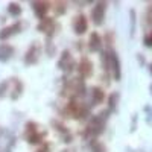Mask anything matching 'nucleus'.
Returning <instances> with one entry per match:
<instances>
[{"mask_svg":"<svg viewBox=\"0 0 152 152\" xmlns=\"http://www.w3.org/2000/svg\"><path fill=\"white\" fill-rule=\"evenodd\" d=\"M108 113L110 111H102L100 114L94 116L90 122H88L87 128H85V137H97L99 134H102L107 125L108 119Z\"/></svg>","mask_w":152,"mask_h":152,"instance_id":"f257e3e1","label":"nucleus"},{"mask_svg":"<svg viewBox=\"0 0 152 152\" xmlns=\"http://www.w3.org/2000/svg\"><path fill=\"white\" fill-rule=\"evenodd\" d=\"M44 132H40V126L35 122H28L24 126V137L31 145H41L43 138H44Z\"/></svg>","mask_w":152,"mask_h":152,"instance_id":"f03ea898","label":"nucleus"},{"mask_svg":"<svg viewBox=\"0 0 152 152\" xmlns=\"http://www.w3.org/2000/svg\"><path fill=\"white\" fill-rule=\"evenodd\" d=\"M107 8H108V3L107 2H99L96 3V6L93 8L91 11V20L96 26H100L105 20V14H107Z\"/></svg>","mask_w":152,"mask_h":152,"instance_id":"7ed1b4c3","label":"nucleus"},{"mask_svg":"<svg viewBox=\"0 0 152 152\" xmlns=\"http://www.w3.org/2000/svg\"><path fill=\"white\" fill-rule=\"evenodd\" d=\"M40 52H41V47L38 46V43H32L29 49L26 50V53H24V64L26 66L37 64L38 58H40Z\"/></svg>","mask_w":152,"mask_h":152,"instance_id":"20e7f679","label":"nucleus"},{"mask_svg":"<svg viewBox=\"0 0 152 152\" xmlns=\"http://www.w3.org/2000/svg\"><path fill=\"white\" fill-rule=\"evenodd\" d=\"M110 55V70L113 72V76L116 81H120L122 78V69H120V59L117 56V53L114 50H108Z\"/></svg>","mask_w":152,"mask_h":152,"instance_id":"39448f33","label":"nucleus"},{"mask_svg":"<svg viewBox=\"0 0 152 152\" xmlns=\"http://www.w3.org/2000/svg\"><path fill=\"white\" fill-rule=\"evenodd\" d=\"M72 26H73V31L78 34V35H84L87 31H88V20H87V15L84 14H78L73 17V21H72Z\"/></svg>","mask_w":152,"mask_h":152,"instance_id":"423d86ee","label":"nucleus"},{"mask_svg":"<svg viewBox=\"0 0 152 152\" xmlns=\"http://www.w3.org/2000/svg\"><path fill=\"white\" fill-rule=\"evenodd\" d=\"M58 69L64 70V72H72L73 67H75V61H73V56L69 50H64L61 53V58L58 59Z\"/></svg>","mask_w":152,"mask_h":152,"instance_id":"0eeeda50","label":"nucleus"},{"mask_svg":"<svg viewBox=\"0 0 152 152\" xmlns=\"http://www.w3.org/2000/svg\"><path fill=\"white\" fill-rule=\"evenodd\" d=\"M21 29H23V23H21V21L12 23V24H9V26H6V28H3L2 31H0V40H2V41L9 40L12 35L21 32Z\"/></svg>","mask_w":152,"mask_h":152,"instance_id":"6e6552de","label":"nucleus"},{"mask_svg":"<svg viewBox=\"0 0 152 152\" xmlns=\"http://www.w3.org/2000/svg\"><path fill=\"white\" fill-rule=\"evenodd\" d=\"M50 8H52V5L49 2H34L32 3V9L35 12L37 18H40V21L47 17V12L50 11Z\"/></svg>","mask_w":152,"mask_h":152,"instance_id":"1a4fd4ad","label":"nucleus"},{"mask_svg":"<svg viewBox=\"0 0 152 152\" xmlns=\"http://www.w3.org/2000/svg\"><path fill=\"white\" fill-rule=\"evenodd\" d=\"M78 72L81 75V79L82 78H90V76L93 75V62L88 58H82L79 66H78Z\"/></svg>","mask_w":152,"mask_h":152,"instance_id":"9d476101","label":"nucleus"},{"mask_svg":"<svg viewBox=\"0 0 152 152\" xmlns=\"http://www.w3.org/2000/svg\"><path fill=\"white\" fill-rule=\"evenodd\" d=\"M87 44H88V50H90V52H99V50L102 49V37L97 32H91Z\"/></svg>","mask_w":152,"mask_h":152,"instance_id":"9b49d317","label":"nucleus"},{"mask_svg":"<svg viewBox=\"0 0 152 152\" xmlns=\"http://www.w3.org/2000/svg\"><path fill=\"white\" fill-rule=\"evenodd\" d=\"M15 49L8 43H0V62H6L12 58Z\"/></svg>","mask_w":152,"mask_h":152,"instance_id":"f8f14e48","label":"nucleus"},{"mask_svg":"<svg viewBox=\"0 0 152 152\" xmlns=\"http://www.w3.org/2000/svg\"><path fill=\"white\" fill-rule=\"evenodd\" d=\"M55 28H56V23L53 21V18H49V17H46L44 20H41L40 23H38V26H37L38 31H41L44 34H52V31Z\"/></svg>","mask_w":152,"mask_h":152,"instance_id":"ddd939ff","label":"nucleus"},{"mask_svg":"<svg viewBox=\"0 0 152 152\" xmlns=\"http://www.w3.org/2000/svg\"><path fill=\"white\" fill-rule=\"evenodd\" d=\"M12 84H14V87L9 90L11 91V99L12 100H17L23 94V82L18 78H14V79H12Z\"/></svg>","mask_w":152,"mask_h":152,"instance_id":"4468645a","label":"nucleus"},{"mask_svg":"<svg viewBox=\"0 0 152 152\" xmlns=\"http://www.w3.org/2000/svg\"><path fill=\"white\" fill-rule=\"evenodd\" d=\"M104 100H105V91L100 87H93V90H91V104L97 105V104H102Z\"/></svg>","mask_w":152,"mask_h":152,"instance_id":"2eb2a0df","label":"nucleus"},{"mask_svg":"<svg viewBox=\"0 0 152 152\" xmlns=\"http://www.w3.org/2000/svg\"><path fill=\"white\" fill-rule=\"evenodd\" d=\"M8 12H9V15H12V17H20L21 12H23V9H21L20 3L11 2V3L8 5Z\"/></svg>","mask_w":152,"mask_h":152,"instance_id":"dca6fc26","label":"nucleus"},{"mask_svg":"<svg viewBox=\"0 0 152 152\" xmlns=\"http://www.w3.org/2000/svg\"><path fill=\"white\" fill-rule=\"evenodd\" d=\"M117 102H119V93H111V96L108 99V107L111 111H114L117 108Z\"/></svg>","mask_w":152,"mask_h":152,"instance_id":"f3484780","label":"nucleus"},{"mask_svg":"<svg viewBox=\"0 0 152 152\" xmlns=\"http://www.w3.org/2000/svg\"><path fill=\"white\" fill-rule=\"evenodd\" d=\"M55 9V14L56 15H62V14H66V11H67V5L64 2H58L55 3V6H52Z\"/></svg>","mask_w":152,"mask_h":152,"instance_id":"a211bd4d","label":"nucleus"},{"mask_svg":"<svg viewBox=\"0 0 152 152\" xmlns=\"http://www.w3.org/2000/svg\"><path fill=\"white\" fill-rule=\"evenodd\" d=\"M9 84H11V81H3V82H0V97H5L6 91L9 90Z\"/></svg>","mask_w":152,"mask_h":152,"instance_id":"6ab92c4d","label":"nucleus"},{"mask_svg":"<svg viewBox=\"0 0 152 152\" xmlns=\"http://www.w3.org/2000/svg\"><path fill=\"white\" fill-rule=\"evenodd\" d=\"M91 151L93 152H105V146L99 142H93L91 143Z\"/></svg>","mask_w":152,"mask_h":152,"instance_id":"aec40b11","label":"nucleus"},{"mask_svg":"<svg viewBox=\"0 0 152 152\" xmlns=\"http://www.w3.org/2000/svg\"><path fill=\"white\" fill-rule=\"evenodd\" d=\"M143 43H145V46H146V47H152V31H151V32H148V34L145 35Z\"/></svg>","mask_w":152,"mask_h":152,"instance_id":"412c9836","label":"nucleus"},{"mask_svg":"<svg viewBox=\"0 0 152 152\" xmlns=\"http://www.w3.org/2000/svg\"><path fill=\"white\" fill-rule=\"evenodd\" d=\"M146 21L148 23H152V3L148 5V9H146Z\"/></svg>","mask_w":152,"mask_h":152,"instance_id":"4be33fe9","label":"nucleus"},{"mask_svg":"<svg viewBox=\"0 0 152 152\" xmlns=\"http://www.w3.org/2000/svg\"><path fill=\"white\" fill-rule=\"evenodd\" d=\"M49 149H50V145L49 143H41L40 148L37 149V152H49Z\"/></svg>","mask_w":152,"mask_h":152,"instance_id":"5701e85b","label":"nucleus"},{"mask_svg":"<svg viewBox=\"0 0 152 152\" xmlns=\"http://www.w3.org/2000/svg\"><path fill=\"white\" fill-rule=\"evenodd\" d=\"M149 70H151V73H152V64H151V66H149Z\"/></svg>","mask_w":152,"mask_h":152,"instance_id":"b1692460","label":"nucleus"}]
</instances>
